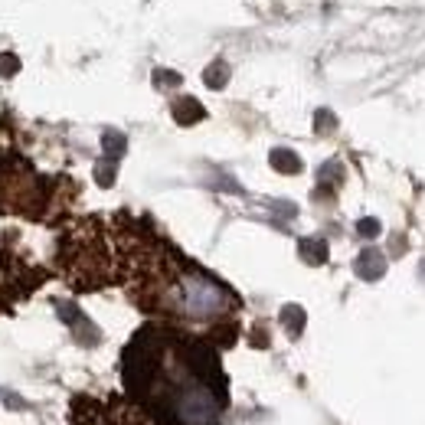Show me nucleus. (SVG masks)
<instances>
[{
	"label": "nucleus",
	"instance_id": "2eb2a0df",
	"mask_svg": "<svg viewBox=\"0 0 425 425\" xmlns=\"http://www.w3.org/2000/svg\"><path fill=\"white\" fill-rule=\"evenodd\" d=\"M379 233H383V226H379V219H373V216L357 223V236H363V239H377Z\"/></svg>",
	"mask_w": 425,
	"mask_h": 425
},
{
	"label": "nucleus",
	"instance_id": "ddd939ff",
	"mask_svg": "<svg viewBox=\"0 0 425 425\" xmlns=\"http://www.w3.org/2000/svg\"><path fill=\"white\" fill-rule=\"evenodd\" d=\"M115 177H118V161L115 157H105V161L95 164V183L98 187H112Z\"/></svg>",
	"mask_w": 425,
	"mask_h": 425
},
{
	"label": "nucleus",
	"instance_id": "7ed1b4c3",
	"mask_svg": "<svg viewBox=\"0 0 425 425\" xmlns=\"http://www.w3.org/2000/svg\"><path fill=\"white\" fill-rule=\"evenodd\" d=\"M59 268L76 292H95L118 278V249L108 246L102 219H79L59 242Z\"/></svg>",
	"mask_w": 425,
	"mask_h": 425
},
{
	"label": "nucleus",
	"instance_id": "a211bd4d",
	"mask_svg": "<svg viewBox=\"0 0 425 425\" xmlns=\"http://www.w3.org/2000/svg\"><path fill=\"white\" fill-rule=\"evenodd\" d=\"M4 403H7V406H13V409H23V399H17V396H4Z\"/></svg>",
	"mask_w": 425,
	"mask_h": 425
},
{
	"label": "nucleus",
	"instance_id": "f257e3e1",
	"mask_svg": "<svg viewBox=\"0 0 425 425\" xmlns=\"http://www.w3.org/2000/svg\"><path fill=\"white\" fill-rule=\"evenodd\" d=\"M124 393L167 425H216L229 406L219 350L207 337L144 324L122 350Z\"/></svg>",
	"mask_w": 425,
	"mask_h": 425
},
{
	"label": "nucleus",
	"instance_id": "0eeeda50",
	"mask_svg": "<svg viewBox=\"0 0 425 425\" xmlns=\"http://www.w3.org/2000/svg\"><path fill=\"white\" fill-rule=\"evenodd\" d=\"M170 115H174V122L183 124V128H190V124H197L207 118V108L193 98V95H180L177 102L170 105Z\"/></svg>",
	"mask_w": 425,
	"mask_h": 425
},
{
	"label": "nucleus",
	"instance_id": "6e6552de",
	"mask_svg": "<svg viewBox=\"0 0 425 425\" xmlns=\"http://www.w3.org/2000/svg\"><path fill=\"white\" fill-rule=\"evenodd\" d=\"M268 164H272L278 174H301V157L294 151H288V148H275V151L268 154Z\"/></svg>",
	"mask_w": 425,
	"mask_h": 425
},
{
	"label": "nucleus",
	"instance_id": "20e7f679",
	"mask_svg": "<svg viewBox=\"0 0 425 425\" xmlns=\"http://www.w3.org/2000/svg\"><path fill=\"white\" fill-rule=\"evenodd\" d=\"M46 200V180L37 177V170H30V164L17 161V157L0 161V209L39 216Z\"/></svg>",
	"mask_w": 425,
	"mask_h": 425
},
{
	"label": "nucleus",
	"instance_id": "1a4fd4ad",
	"mask_svg": "<svg viewBox=\"0 0 425 425\" xmlns=\"http://www.w3.org/2000/svg\"><path fill=\"white\" fill-rule=\"evenodd\" d=\"M298 255L308 265H324L327 262V242L324 239H301L298 242Z\"/></svg>",
	"mask_w": 425,
	"mask_h": 425
},
{
	"label": "nucleus",
	"instance_id": "f8f14e48",
	"mask_svg": "<svg viewBox=\"0 0 425 425\" xmlns=\"http://www.w3.org/2000/svg\"><path fill=\"white\" fill-rule=\"evenodd\" d=\"M203 82H207L209 89H223V85L229 82V66L223 63V59H216V63H209L207 72H203Z\"/></svg>",
	"mask_w": 425,
	"mask_h": 425
},
{
	"label": "nucleus",
	"instance_id": "4468645a",
	"mask_svg": "<svg viewBox=\"0 0 425 425\" xmlns=\"http://www.w3.org/2000/svg\"><path fill=\"white\" fill-rule=\"evenodd\" d=\"M334 128H337V118H334V112L321 108V112L314 115V131H318V134H331Z\"/></svg>",
	"mask_w": 425,
	"mask_h": 425
},
{
	"label": "nucleus",
	"instance_id": "f3484780",
	"mask_svg": "<svg viewBox=\"0 0 425 425\" xmlns=\"http://www.w3.org/2000/svg\"><path fill=\"white\" fill-rule=\"evenodd\" d=\"M154 85H157V89H164V85L174 89V85H180V76L170 72V69H157V72H154Z\"/></svg>",
	"mask_w": 425,
	"mask_h": 425
},
{
	"label": "nucleus",
	"instance_id": "9b49d317",
	"mask_svg": "<svg viewBox=\"0 0 425 425\" xmlns=\"http://www.w3.org/2000/svg\"><path fill=\"white\" fill-rule=\"evenodd\" d=\"M102 151H105V157H122L124 151H128V138H124L122 131H105L102 134Z\"/></svg>",
	"mask_w": 425,
	"mask_h": 425
},
{
	"label": "nucleus",
	"instance_id": "9d476101",
	"mask_svg": "<svg viewBox=\"0 0 425 425\" xmlns=\"http://www.w3.org/2000/svg\"><path fill=\"white\" fill-rule=\"evenodd\" d=\"M278 321H282V327L292 334V337H301L308 318H304V308H298V304H285L282 314H278Z\"/></svg>",
	"mask_w": 425,
	"mask_h": 425
},
{
	"label": "nucleus",
	"instance_id": "dca6fc26",
	"mask_svg": "<svg viewBox=\"0 0 425 425\" xmlns=\"http://www.w3.org/2000/svg\"><path fill=\"white\" fill-rule=\"evenodd\" d=\"M20 72V59L13 53H0V76H17Z\"/></svg>",
	"mask_w": 425,
	"mask_h": 425
},
{
	"label": "nucleus",
	"instance_id": "f03ea898",
	"mask_svg": "<svg viewBox=\"0 0 425 425\" xmlns=\"http://www.w3.org/2000/svg\"><path fill=\"white\" fill-rule=\"evenodd\" d=\"M118 278L141 311L164 314L174 321L209 324L239 311V298L200 265L157 239L144 223L118 219Z\"/></svg>",
	"mask_w": 425,
	"mask_h": 425
},
{
	"label": "nucleus",
	"instance_id": "39448f33",
	"mask_svg": "<svg viewBox=\"0 0 425 425\" xmlns=\"http://www.w3.org/2000/svg\"><path fill=\"white\" fill-rule=\"evenodd\" d=\"M39 282H46L43 268H30V265L17 262L13 255H0V311L17 298L30 294Z\"/></svg>",
	"mask_w": 425,
	"mask_h": 425
},
{
	"label": "nucleus",
	"instance_id": "423d86ee",
	"mask_svg": "<svg viewBox=\"0 0 425 425\" xmlns=\"http://www.w3.org/2000/svg\"><path fill=\"white\" fill-rule=\"evenodd\" d=\"M353 272L363 278V282H377L386 275V255L379 252V249H363L357 255V262H353Z\"/></svg>",
	"mask_w": 425,
	"mask_h": 425
}]
</instances>
